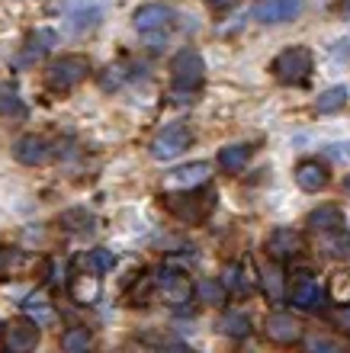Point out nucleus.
<instances>
[{"instance_id": "nucleus-1", "label": "nucleus", "mask_w": 350, "mask_h": 353, "mask_svg": "<svg viewBox=\"0 0 350 353\" xmlns=\"http://www.w3.org/2000/svg\"><path fill=\"white\" fill-rule=\"evenodd\" d=\"M171 74H174V100L186 103L193 100V93L206 81V61L196 48H180L171 61Z\"/></svg>"}, {"instance_id": "nucleus-2", "label": "nucleus", "mask_w": 350, "mask_h": 353, "mask_svg": "<svg viewBox=\"0 0 350 353\" xmlns=\"http://www.w3.org/2000/svg\"><path fill=\"white\" fill-rule=\"evenodd\" d=\"M164 205H167V212L177 215L180 222L196 225V222H203L206 215L212 212V205H215V193L200 190V186H196V190H180V193H167Z\"/></svg>"}, {"instance_id": "nucleus-3", "label": "nucleus", "mask_w": 350, "mask_h": 353, "mask_svg": "<svg viewBox=\"0 0 350 353\" xmlns=\"http://www.w3.org/2000/svg\"><path fill=\"white\" fill-rule=\"evenodd\" d=\"M87 74H90V61H87L84 55H61L58 61L48 65L46 84H48V90L68 93V90H74L77 84H84Z\"/></svg>"}, {"instance_id": "nucleus-4", "label": "nucleus", "mask_w": 350, "mask_h": 353, "mask_svg": "<svg viewBox=\"0 0 350 353\" xmlns=\"http://www.w3.org/2000/svg\"><path fill=\"white\" fill-rule=\"evenodd\" d=\"M312 65H315L312 52L305 46H293L273 58L270 71H273V77H277L280 84H302L305 77L312 74Z\"/></svg>"}, {"instance_id": "nucleus-5", "label": "nucleus", "mask_w": 350, "mask_h": 353, "mask_svg": "<svg viewBox=\"0 0 350 353\" xmlns=\"http://www.w3.org/2000/svg\"><path fill=\"white\" fill-rule=\"evenodd\" d=\"M190 145H193V129H190L186 122H174V125L161 129L155 139H151V158L174 161V158H180Z\"/></svg>"}, {"instance_id": "nucleus-6", "label": "nucleus", "mask_w": 350, "mask_h": 353, "mask_svg": "<svg viewBox=\"0 0 350 353\" xmlns=\"http://www.w3.org/2000/svg\"><path fill=\"white\" fill-rule=\"evenodd\" d=\"M155 289H157V296L164 299L171 308H177V312H184V308L190 305V299H193V283H190V276L177 273V270H161V276L155 279Z\"/></svg>"}, {"instance_id": "nucleus-7", "label": "nucleus", "mask_w": 350, "mask_h": 353, "mask_svg": "<svg viewBox=\"0 0 350 353\" xmlns=\"http://www.w3.org/2000/svg\"><path fill=\"white\" fill-rule=\"evenodd\" d=\"M103 13H106V0H68L65 3L68 26H71L74 32H90V29H97Z\"/></svg>"}, {"instance_id": "nucleus-8", "label": "nucleus", "mask_w": 350, "mask_h": 353, "mask_svg": "<svg viewBox=\"0 0 350 353\" xmlns=\"http://www.w3.org/2000/svg\"><path fill=\"white\" fill-rule=\"evenodd\" d=\"M3 327V347L10 353H26V350H36V344L42 341V331H39V321H29V318H17L10 325H0Z\"/></svg>"}, {"instance_id": "nucleus-9", "label": "nucleus", "mask_w": 350, "mask_h": 353, "mask_svg": "<svg viewBox=\"0 0 350 353\" xmlns=\"http://www.w3.org/2000/svg\"><path fill=\"white\" fill-rule=\"evenodd\" d=\"M289 302H293L299 312H324V305H328L331 299H328L324 286H318L315 279H309V273H302V276L293 283Z\"/></svg>"}, {"instance_id": "nucleus-10", "label": "nucleus", "mask_w": 350, "mask_h": 353, "mask_svg": "<svg viewBox=\"0 0 350 353\" xmlns=\"http://www.w3.org/2000/svg\"><path fill=\"white\" fill-rule=\"evenodd\" d=\"M302 251H305V234L295 232V228H277L267 238V254H270V261H277V263L295 261Z\"/></svg>"}, {"instance_id": "nucleus-11", "label": "nucleus", "mask_w": 350, "mask_h": 353, "mask_svg": "<svg viewBox=\"0 0 350 353\" xmlns=\"http://www.w3.org/2000/svg\"><path fill=\"white\" fill-rule=\"evenodd\" d=\"M52 154H55V148H52V141L46 135H23L13 145V158L19 164H26V168H42V164L52 161Z\"/></svg>"}, {"instance_id": "nucleus-12", "label": "nucleus", "mask_w": 350, "mask_h": 353, "mask_svg": "<svg viewBox=\"0 0 350 353\" xmlns=\"http://www.w3.org/2000/svg\"><path fill=\"white\" fill-rule=\"evenodd\" d=\"M212 176V164L209 161H193L186 168H177L164 176V190H196V186H206Z\"/></svg>"}, {"instance_id": "nucleus-13", "label": "nucleus", "mask_w": 350, "mask_h": 353, "mask_svg": "<svg viewBox=\"0 0 350 353\" xmlns=\"http://www.w3.org/2000/svg\"><path fill=\"white\" fill-rule=\"evenodd\" d=\"M299 13H302V0H257V7H254V19L264 26L295 19Z\"/></svg>"}, {"instance_id": "nucleus-14", "label": "nucleus", "mask_w": 350, "mask_h": 353, "mask_svg": "<svg viewBox=\"0 0 350 353\" xmlns=\"http://www.w3.org/2000/svg\"><path fill=\"white\" fill-rule=\"evenodd\" d=\"M171 23H174V10L167 7V3H145L132 17V26L139 29V32H161Z\"/></svg>"}, {"instance_id": "nucleus-15", "label": "nucleus", "mask_w": 350, "mask_h": 353, "mask_svg": "<svg viewBox=\"0 0 350 353\" xmlns=\"http://www.w3.org/2000/svg\"><path fill=\"white\" fill-rule=\"evenodd\" d=\"M264 334H267L273 344H299V341H302V325H299L293 315H286V312H277V315L267 318V325H264Z\"/></svg>"}, {"instance_id": "nucleus-16", "label": "nucleus", "mask_w": 350, "mask_h": 353, "mask_svg": "<svg viewBox=\"0 0 350 353\" xmlns=\"http://www.w3.org/2000/svg\"><path fill=\"white\" fill-rule=\"evenodd\" d=\"M295 183L302 186L305 193H318V190H324V186L331 183V170L324 168L318 158H305L295 168Z\"/></svg>"}, {"instance_id": "nucleus-17", "label": "nucleus", "mask_w": 350, "mask_h": 353, "mask_svg": "<svg viewBox=\"0 0 350 353\" xmlns=\"http://www.w3.org/2000/svg\"><path fill=\"white\" fill-rule=\"evenodd\" d=\"M55 42H58L55 29H36V32H29L26 46H23V55H19V65H32L39 58H46L55 48Z\"/></svg>"}, {"instance_id": "nucleus-18", "label": "nucleus", "mask_w": 350, "mask_h": 353, "mask_svg": "<svg viewBox=\"0 0 350 353\" xmlns=\"http://www.w3.org/2000/svg\"><path fill=\"white\" fill-rule=\"evenodd\" d=\"M103 286H100V276L97 273H77V276H71V283H68V296H71V302H77V305H93L97 299H100Z\"/></svg>"}, {"instance_id": "nucleus-19", "label": "nucleus", "mask_w": 350, "mask_h": 353, "mask_svg": "<svg viewBox=\"0 0 350 353\" xmlns=\"http://www.w3.org/2000/svg\"><path fill=\"white\" fill-rule=\"evenodd\" d=\"M305 225H309V232H315V234H324V232H334V228H344L341 205H334V203L318 205V209H312V212H309Z\"/></svg>"}, {"instance_id": "nucleus-20", "label": "nucleus", "mask_w": 350, "mask_h": 353, "mask_svg": "<svg viewBox=\"0 0 350 353\" xmlns=\"http://www.w3.org/2000/svg\"><path fill=\"white\" fill-rule=\"evenodd\" d=\"M222 286L229 289V292H241V296H248L251 289H254V283H251V263L248 261L225 263V270H222Z\"/></svg>"}, {"instance_id": "nucleus-21", "label": "nucleus", "mask_w": 350, "mask_h": 353, "mask_svg": "<svg viewBox=\"0 0 350 353\" xmlns=\"http://www.w3.org/2000/svg\"><path fill=\"white\" fill-rule=\"evenodd\" d=\"M219 331L231 341H248L251 337V318L238 308H229V312H222L219 318Z\"/></svg>"}, {"instance_id": "nucleus-22", "label": "nucleus", "mask_w": 350, "mask_h": 353, "mask_svg": "<svg viewBox=\"0 0 350 353\" xmlns=\"http://www.w3.org/2000/svg\"><path fill=\"white\" fill-rule=\"evenodd\" d=\"M193 296L206 305H225V299H229V289L222 286V279H200L193 283Z\"/></svg>"}, {"instance_id": "nucleus-23", "label": "nucleus", "mask_w": 350, "mask_h": 353, "mask_svg": "<svg viewBox=\"0 0 350 353\" xmlns=\"http://www.w3.org/2000/svg\"><path fill=\"white\" fill-rule=\"evenodd\" d=\"M248 161H251V145H225L219 151V168L229 170V174H238Z\"/></svg>"}, {"instance_id": "nucleus-24", "label": "nucleus", "mask_w": 350, "mask_h": 353, "mask_svg": "<svg viewBox=\"0 0 350 353\" xmlns=\"http://www.w3.org/2000/svg\"><path fill=\"white\" fill-rule=\"evenodd\" d=\"M322 251L328 257H350V232L344 228H334V232L322 234Z\"/></svg>"}, {"instance_id": "nucleus-25", "label": "nucleus", "mask_w": 350, "mask_h": 353, "mask_svg": "<svg viewBox=\"0 0 350 353\" xmlns=\"http://www.w3.org/2000/svg\"><path fill=\"white\" fill-rule=\"evenodd\" d=\"M347 100H350V90H347V87H328V90H324L322 97L315 100V110L328 116V112L344 110V106H347Z\"/></svg>"}, {"instance_id": "nucleus-26", "label": "nucleus", "mask_w": 350, "mask_h": 353, "mask_svg": "<svg viewBox=\"0 0 350 353\" xmlns=\"http://www.w3.org/2000/svg\"><path fill=\"white\" fill-rule=\"evenodd\" d=\"M61 228H68L74 234H87L93 228V212H87V209H68V212H61Z\"/></svg>"}, {"instance_id": "nucleus-27", "label": "nucleus", "mask_w": 350, "mask_h": 353, "mask_svg": "<svg viewBox=\"0 0 350 353\" xmlns=\"http://www.w3.org/2000/svg\"><path fill=\"white\" fill-rule=\"evenodd\" d=\"M260 283H264V292H267L273 302H280V299H283V283H286V276H283V267H280L277 261H273L267 270H264Z\"/></svg>"}, {"instance_id": "nucleus-28", "label": "nucleus", "mask_w": 350, "mask_h": 353, "mask_svg": "<svg viewBox=\"0 0 350 353\" xmlns=\"http://www.w3.org/2000/svg\"><path fill=\"white\" fill-rule=\"evenodd\" d=\"M93 344V334L87 327H68L65 334H61V350L65 353H81Z\"/></svg>"}, {"instance_id": "nucleus-29", "label": "nucleus", "mask_w": 350, "mask_h": 353, "mask_svg": "<svg viewBox=\"0 0 350 353\" xmlns=\"http://www.w3.org/2000/svg\"><path fill=\"white\" fill-rule=\"evenodd\" d=\"M324 292H328L331 302H350V270H338V273H331Z\"/></svg>"}, {"instance_id": "nucleus-30", "label": "nucleus", "mask_w": 350, "mask_h": 353, "mask_svg": "<svg viewBox=\"0 0 350 353\" xmlns=\"http://www.w3.org/2000/svg\"><path fill=\"white\" fill-rule=\"evenodd\" d=\"M87 267H90L93 273H110V270L116 267V254H113L110 248H93L90 257H87Z\"/></svg>"}, {"instance_id": "nucleus-31", "label": "nucleus", "mask_w": 350, "mask_h": 353, "mask_svg": "<svg viewBox=\"0 0 350 353\" xmlns=\"http://www.w3.org/2000/svg\"><path fill=\"white\" fill-rule=\"evenodd\" d=\"M155 292V276H148V273H142L139 283L129 289V305H145V299Z\"/></svg>"}, {"instance_id": "nucleus-32", "label": "nucleus", "mask_w": 350, "mask_h": 353, "mask_svg": "<svg viewBox=\"0 0 350 353\" xmlns=\"http://www.w3.org/2000/svg\"><path fill=\"white\" fill-rule=\"evenodd\" d=\"M126 77H129V71H126L122 65H110V68H106V74L100 77V87H103V90H116V87H122V81H126Z\"/></svg>"}, {"instance_id": "nucleus-33", "label": "nucleus", "mask_w": 350, "mask_h": 353, "mask_svg": "<svg viewBox=\"0 0 350 353\" xmlns=\"http://www.w3.org/2000/svg\"><path fill=\"white\" fill-rule=\"evenodd\" d=\"M23 263H26V254L17 251V248H3V251H0V267L3 270H17V267H23Z\"/></svg>"}, {"instance_id": "nucleus-34", "label": "nucleus", "mask_w": 350, "mask_h": 353, "mask_svg": "<svg viewBox=\"0 0 350 353\" xmlns=\"http://www.w3.org/2000/svg\"><path fill=\"white\" fill-rule=\"evenodd\" d=\"M302 344H305V350H328V353L341 350V344L331 341V337H302Z\"/></svg>"}, {"instance_id": "nucleus-35", "label": "nucleus", "mask_w": 350, "mask_h": 353, "mask_svg": "<svg viewBox=\"0 0 350 353\" xmlns=\"http://www.w3.org/2000/svg\"><path fill=\"white\" fill-rule=\"evenodd\" d=\"M23 308L26 312H32V315H42V318H48V302H46V296H39V292H32V296H26V302H23Z\"/></svg>"}, {"instance_id": "nucleus-36", "label": "nucleus", "mask_w": 350, "mask_h": 353, "mask_svg": "<svg viewBox=\"0 0 350 353\" xmlns=\"http://www.w3.org/2000/svg\"><path fill=\"white\" fill-rule=\"evenodd\" d=\"M331 325L341 327L344 334H350V305H344V308H338V312H331Z\"/></svg>"}, {"instance_id": "nucleus-37", "label": "nucleus", "mask_w": 350, "mask_h": 353, "mask_svg": "<svg viewBox=\"0 0 350 353\" xmlns=\"http://www.w3.org/2000/svg\"><path fill=\"white\" fill-rule=\"evenodd\" d=\"M206 3H209L215 13H222V10H231L235 3H238V0H206Z\"/></svg>"}, {"instance_id": "nucleus-38", "label": "nucleus", "mask_w": 350, "mask_h": 353, "mask_svg": "<svg viewBox=\"0 0 350 353\" xmlns=\"http://www.w3.org/2000/svg\"><path fill=\"white\" fill-rule=\"evenodd\" d=\"M328 151H331L334 158H350V141H347V145H331Z\"/></svg>"}, {"instance_id": "nucleus-39", "label": "nucleus", "mask_w": 350, "mask_h": 353, "mask_svg": "<svg viewBox=\"0 0 350 353\" xmlns=\"http://www.w3.org/2000/svg\"><path fill=\"white\" fill-rule=\"evenodd\" d=\"M341 190H344V196H350V174L344 176V183H341Z\"/></svg>"}, {"instance_id": "nucleus-40", "label": "nucleus", "mask_w": 350, "mask_h": 353, "mask_svg": "<svg viewBox=\"0 0 350 353\" xmlns=\"http://www.w3.org/2000/svg\"><path fill=\"white\" fill-rule=\"evenodd\" d=\"M341 10H344V13H347V17H350V0H344V3H341Z\"/></svg>"}]
</instances>
